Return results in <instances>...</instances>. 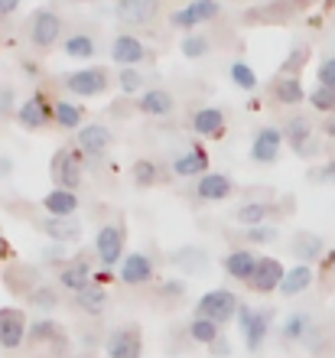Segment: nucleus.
Returning <instances> with one entry per match:
<instances>
[{"instance_id":"2f4dec72","label":"nucleus","mask_w":335,"mask_h":358,"mask_svg":"<svg viewBox=\"0 0 335 358\" xmlns=\"http://www.w3.org/2000/svg\"><path fill=\"white\" fill-rule=\"evenodd\" d=\"M267 215H270L267 202H248V206L238 208V222H241V225H248V228L264 225V222H267Z\"/></svg>"},{"instance_id":"bb28decb","label":"nucleus","mask_w":335,"mask_h":358,"mask_svg":"<svg viewBox=\"0 0 335 358\" xmlns=\"http://www.w3.org/2000/svg\"><path fill=\"white\" fill-rule=\"evenodd\" d=\"M43 231L46 235H52L59 241V245H66V241H75V238L82 235V228H78V222H72V218H49L46 225H43Z\"/></svg>"},{"instance_id":"473e14b6","label":"nucleus","mask_w":335,"mask_h":358,"mask_svg":"<svg viewBox=\"0 0 335 358\" xmlns=\"http://www.w3.org/2000/svg\"><path fill=\"white\" fill-rule=\"evenodd\" d=\"M159 179V166L157 163H150V160H137L134 163V182L137 186H153Z\"/></svg>"},{"instance_id":"f257e3e1","label":"nucleus","mask_w":335,"mask_h":358,"mask_svg":"<svg viewBox=\"0 0 335 358\" xmlns=\"http://www.w3.org/2000/svg\"><path fill=\"white\" fill-rule=\"evenodd\" d=\"M199 316H205V320H215L218 326L222 322H228L231 316H238V310H241V303H238V296H234L231 290H208L199 300Z\"/></svg>"},{"instance_id":"ea45409f","label":"nucleus","mask_w":335,"mask_h":358,"mask_svg":"<svg viewBox=\"0 0 335 358\" xmlns=\"http://www.w3.org/2000/svg\"><path fill=\"white\" fill-rule=\"evenodd\" d=\"M56 336H59V326H56V322H33V329H29V339H33V342L56 339Z\"/></svg>"},{"instance_id":"4468645a","label":"nucleus","mask_w":335,"mask_h":358,"mask_svg":"<svg viewBox=\"0 0 335 358\" xmlns=\"http://www.w3.org/2000/svg\"><path fill=\"white\" fill-rule=\"evenodd\" d=\"M59 29H62V20L52 10H39L33 17V43L36 46H52L59 39Z\"/></svg>"},{"instance_id":"f03ea898","label":"nucleus","mask_w":335,"mask_h":358,"mask_svg":"<svg viewBox=\"0 0 335 358\" xmlns=\"http://www.w3.org/2000/svg\"><path fill=\"white\" fill-rule=\"evenodd\" d=\"M238 326H241L244 332V342H248V349L257 352L264 345V339H267V329H270V313L264 310H251V306H244L238 310Z\"/></svg>"},{"instance_id":"39448f33","label":"nucleus","mask_w":335,"mask_h":358,"mask_svg":"<svg viewBox=\"0 0 335 358\" xmlns=\"http://www.w3.org/2000/svg\"><path fill=\"white\" fill-rule=\"evenodd\" d=\"M27 339V316L17 306H3L0 310V345L3 349H17Z\"/></svg>"},{"instance_id":"72a5a7b5","label":"nucleus","mask_w":335,"mask_h":358,"mask_svg":"<svg viewBox=\"0 0 335 358\" xmlns=\"http://www.w3.org/2000/svg\"><path fill=\"white\" fill-rule=\"evenodd\" d=\"M56 121L62 124V127H69V131H75V127L82 124V111H78L75 104H69V101H59L56 104Z\"/></svg>"},{"instance_id":"5701e85b","label":"nucleus","mask_w":335,"mask_h":358,"mask_svg":"<svg viewBox=\"0 0 335 358\" xmlns=\"http://www.w3.org/2000/svg\"><path fill=\"white\" fill-rule=\"evenodd\" d=\"M43 202H46V208H49V212H52L56 218H69L75 208H78V196H75L72 189H59V186L52 189V192H49Z\"/></svg>"},{"instance_id":"20e7f679","label":"nucleus","mask_w":335,"mask_h":358,"mask_svg":"<svg viewBox=\"0 0 335 358\" xmlns=\"http://www.w3.org/2000/svg\"><path fill=\"white\" fill-rule=\"evenodd\" d=\"M66 88L72 94H82V98H94V94H104L108 76H104L101 69H78V72L66 76Z\"/></svg>"},{"instance_id":"37998d69","label":"nucleus","mask_w":335,"mask_h":358,"mask_svg":"<svg viewBox=\"0 0 335 358\" xmlns=\"http://www.w3.org/2000/svg\"><path fill=\"white\" fill-rule=\"evenodd\" d=\"M319 85L335 92V59H326V62L319 66Z\"/></svg>"},{"instance_id":"79ce46f5","label":"nucleus","mask_w":335,"mask_h":358,"mask_svg":"<svg viewBox=\"0 0 335 358\" xmlns=\"http://www.w3.org/2000/svg\"><path fill=\"white\" fill-rule=\"evenodd\" d=\"M205 49H208V43H205L202 36H186V43H183V52H186L189 59L205 56Z\"/></svg>"},{"instance_id":"e433bc0d","label":"nucleus","mask_w":335,"mask_h":358,"mask_svg":"<svg viewBox=\"0 0 335 358\" xmlns=\"http://www.w3.org/2000/svg\"><path fill=\"white\" fill-rule=\"evenodd\" d=\"M231 78H234V85H241L244 92H254V88H257V76H254L251 66H244V62H234L231 66Z\"/></svg>"},{"instance_id":"f8f14e48","label":"nucleus","mask_w":335,"mask_h":358,"mask_svg":"<svg viewBox=\"0 0 335 358\" xmlns=\"http://www.w3.org/2000/svg\"><path fill=\"white\" fill-rule=\"evenodd\" d=\"M52 117H56V108H49L43 94H33V98H29V101L20 108V124H23V127H29V131L46 127Z\"/></svg>"},{"instance_id":"6ab92c4d","label":"nucleus","mask_w":335,"mask_h":358,"mask_svg":"<svg viewBox=\"0 0 335 358\" xmlns=\"http://www.w3.org/2000/svg\"><path fill=\"white\" fill-rule=\"evenodd\" d=\"M257 264H261V257H254L251 251H231V255L224 257V271H228V277H234V280L251 283Z\"/></svg>"},{"instance_id":"393cba45","label":"nucleus","mask_w":335,"mask_h":358,"mask_svg":"<svg viewBox=\"0 0 335 358\" xmlns=\"http://www.w3.org/2000/svg\"><path fill=\"white\" fill-rule=\"evenodd\" d=\"M137 108L143 114H153V117H163V114L173 111V98H169L166 92H159V88H153V92H143L140 94Z\"/></svg>"},{"instance_id":"c85d7f7f","label":"nucleus","mask_w":335,"mask_h":358,"mask_svg":"<svg viewBox=\"0 0 335 358\" xmlns=\"http://www.w3.org/2000/svg\"><path fill=\"white\" fill-rule=\"evenodd\" d=\"M273 98H277L280 104H299L303 98H309V94L303 92V85H299L297 76H287V78H280V82H277V88H273Z\"/></svg>"},{"instance_id":"603ef678","label":"nucleus","mask_w":335,"mask_h":358,"mask_svg":"<svg viewBox=\"0 0 335 358\" xmlns=\"http://www.w3.org/2000/svg\"><path fill=\"white\" fill-rule=\"evenodd\" d=\"M163 290H166V293H183V283H166Z\"/></svg>"},{"instance_id":"a19ab883","label":"nucleus","mask_w":335,"mask_h":358,"mask_svg":"<svg viewBox=\"0 0 335 358\" xmlns=\"http://www.w3.org/2000/svg\"><path fill=\"white\" fill-rule=\"evenodd\" d=\"M140 82H143V78H140L137 69H121V88L127 94H137L140 92Z\"/></svg>"},{"instance_id":"9d476101","label":"nucleus","mask_w":335,"mask_h":358,"mask_svg":"<svg viewBox=\"0 0 335 358\" xmlns=\"http://www.w3.org/2000/svg\"><path fill=\"white\" fill-rule=\"evenodd\" d=\"M215 13H218V3H215V0H192L189 7H183V10L173 13V27L189 29V27H196V23L212 20Z\"/></svg>"},{"instance_id":"8fccbe9b","label":"nucleus","mask_w":335,"mask_h":358,"mask_svg":"<svg viewBox=\"0 0 335 358\" xmlns=\"http://www.w3.org/2000/svg\"><path fill=\"white\" fill-rule=\"evenodd\" d=\"M322 131H326L329 137L335 141V114H329V121H322Z\"/></svg>"},{"instance_id":"3c124183","label":"nucleus","mask_w":335,"mask_h":358,"mask_svg":"<svg viewBox=\"0 0 335 358\" xmlns=\"http://www.w3.org/2000/svg\"><path fill=\"white\" fill-rule=\"evenodd\" d=\"M3 257H10V245L3 241V238H0V261H3Z\"/></svg>"},{"instance_id":"412c9836","label":"nucleus","mask_w":335,"mask_h":358,"mask_svg":"<svg viewBox=\"0 0 335 358\" xmlns=\"http://www.w3.org/2000/svg\"><path fill=\"white\" fill-rule=\"evenodd\" d=\"M192 131H196L199 137H218V134L224 131V114L218 111V108H202V111H196V117H192Z\"/></svg>"},{"instance_id":"f704fd0d","label":"nucleus","mask_w":335,"mask_h":358,"mask_svg":"<svg viewBox=\"0 0 335 358\" xmlns=\"http://www.w3.org/2000/svg\"><path fill=\"white\" fill-rule=\"evenodd\" d=\"M309 104H313L316 111H322V114H335V92H332V88L319 85L316 92L309 94Z\"/></svg>"},{"instance_id":"2eb2a0df","label":"nucleus","mask_w":335,"mask_h":358,"mask_svg":"<svg viewBox=\"0 0 335 358\" xmlns=\"http://www.w3.org/2000/svg\"><path fill=\"white\" fill-rule=\"evenodd\" d=\"M121 280L137 287V283H150L153 280V261L147 255H127L121 264Z\"/></svg>"},{"instance_id":"864d4df0","label":"nucleus","mask_w":335,"mask_h":358,"mask_svg":"<svg viewBox=\"0 0 335 358\" xmlns=\"http://www.w3.org/2000/svg\"><path fill=\"white\" fill-rule=\"evenodd\" d=\"M322 173H326V176H329V179H332V182H335V160L329 163V166H326V170H322Z\"/></svg>"},{"instance_id":"a878e982","label":"nucleus","mask_w":335,"mask_h":358,"mask_svg":"<svg viewBox=\"0 0 335 358\" xmlns=\"http://www.w3.org/2000/svg\"><path fill=\"white\" fill-rule=\"evenodd\" d=\"M309 283H313V267L299 264V267H293V271H287V277L280 283V293H283V296H297V293L306 290Z\"/></svg>"},{"instance_id":"b1692460","label":"nucleus","mask_w":335,"mask_h":358,"mask_svg":"<svg viewBox=\"0 0 335 358\" xmlns=\"http://www.w3.org/2000/svg\"><path fill=\"white\" fill-rule=\"evenodd\" d=\"M173 170H176V176H205V173H208V157H205V150L192 147V150L183 153V157L173 163Z\"/></svg>"},{"instance_id":"aec40b11","label":"nucleus","mask_w":335,"mask_h":358,"mask_svg":"<svg viewBox=\"0 0 335 358\" xmlns=\"http://www.w3.org/2000/svg\"><path fill=\"white\" fill-rule=\"evenodd\" d=\"M59 283L72 293H82L85 287H92V267H88V261H75V264L62 267L59 271Z\"/></svg>"},{"instance_id":"1a4fd4ad","label":"nucleus","mask_w":335,"mask_h":358,"mask_svg":"<svg viewBox=\"0 0 335 358\" xmlns=\"http://www.w3.org/2000/svg\"><path fill=\"white\" fill-rule=\"evenodd\" d=\"M283 277H287V271H283V264H280L277 257H261V264H257V271H254V277H251V287L257 293L280 290Z\"/></svg>"},{"instance_id":"0eeeda50","label":"nucleus","mask_w":335,"mask_h":358,"mask_svg":"<svg viewBox=\"0 0 335 358\" xmlns=\"http://www.w3.org/2000/svg\"><path fill=\"white\" fill-rule=\"evenodd\" d=\"M94 251L101 257V264L114 267L121 261V251H124V228L121 225H104L94 238Z\"/></svg>"},{"instance_id":"a18cd8bd","label":"nucleus","mask_w":335,"mask_h":358,"mask_svg":"<svg viewBox=\"0 0 335 358\" xmlns=\"http://www.w3.org/2000/svg\"><path fill=\"white\" fill-rule=\"evenodd\" d=\"M10 108H13V92L3 88V92H0V111H10Z\"/></svg>"},{"instance_id":"a211bd4d","label":"nucleus","mask_w":335,"mask_h":358,"mask_svg":"<svg viewBox=\"0 0 335 358\" xmlns=\"http://www.w3.org/2000/svg\"><path fill=\"white\" fill-rule=\"evenodd\" d=\"M143 56H147V49H143V43H140L137 36H117L114 39L111 59L117 62V66H137Z\"/></svg>"},{"instance_id":"7ed1b4c3","label":"nucleus","mask_w":335,"mask_h":358,"mask_svg":"<svg viewBox=\"0 0 335 358\" xmlns=\"http://www.w3.org/2000/svg\"><path fill=\"white\" fill-rule=\"evenodd\" d=\"M140 345H143V336H140L137 326H121L108 336V345H104V358H137Z\"/></svg>"},{"instance_id":"4c0bfd02","label":"nucleus","mask_w":335,"mask_h":358,"mask_svg":"<svg viewBox=\"0 0 335 358\" xmlns=\"http://www.w3.org/2000/svg\"><path fill=\"white\" fill-rule=\"evenodd\" d=\"M306 59H309V49H306V46H297V49H293V52H290L287 59H283V66H280V69H283L287 76H297L299 69L306 66Z\"/></svg>"},{"instance_id":"cd10ccee","label":"nucleus","mask_w":335,"mask_h":358,"mask_svg":"<svg viewBox=\"0 0 335 358\" xmlns=\"http://www.w3.org/2000/svg\"><path fill=\"white\" fill-rule=\"evenodd\" d=\"M313 329H316V326H313V320H309L306 313H293V316H287V322H283V339L306 342Z\"/></svg>"},{"instance_id":"58836bf2","label":"nucleus","mask_w":335,"mask_h":358,"mask_svg":"<svg viewBox=\"0 0 335 358\" xmlns=\"http://www.w3.org/2000/svg\"><path fill=\"white\" fill-rule=\"evenodd\" d=\"M29 303H36V306H43V310H52V306L59 303V296H56L52 287H33V290H29Z\"/></svg>"},{"instance_id":"dca6fc26","label":"nucleus","mask_w":335,"mask_h":358,"mask_svg":"<svg viewBox=\"0 0 335 358\" xmlns=\"http://www.w3.org/2000/svg\"><path fill=\"white\" fill-rule=\"evenodd\" d=\"M159 10V0H121L117 3V17L124 23H150L157 17Z\"/></svg>"},{"instance_id":"c9c22d12","label":"nucleus","mask_w":335,"mask_h":358,"mask_svg":"<svg viewBox=\"0 0 335 358\" xmlns=\"http://www.w3.org/2000/svg\"><path fill=\"white\" fill-rule=\"evenodd\" d=\"M92 52H94L92 36H72L66 43V56H72V59H88Z\"/></svg>"},{"instance_id":"7c9ffc66","label":"nucleus","mask_w":335,"mask_h":358,"mask_svg":"<svg viewBox=\"0 0 335 358\" xmlns=\"http://www.w3.org/2000/svg\"><path fill=\"white\" fill-rule=\"evenodd\" d=\"M75 303H78V310H85L88 316H98V313H104L108 296H104V290H98V287H85L82 293H75Z\"/></svg>"},{"instance_id":"4be33fe9","label":"nucleus","mask_w":335,"mask_h":358,"mask_svg":"<svg viewBox=\"0 0 335 358\" xmlns=\"http://www.w3.org/2000/svg\"><path fill=\"white\" fill-rule=\"evenodd\" d=\"M293 255L309 264V261H319V257L326 255V245H322V238L313 235V231H299V235H293Z\"/></svg>"},{"instance_id":"f3484780","label":"nucleus","mask_w":335,"mask_h":358,"mask_svg":"<svg viewBox=\"0 0 335 358\" xmlns=\"http://www.w3.org/2000/svg\"><path fill=\"white\" fill-rule=\"evenodd\" d=\"M283 137H287V143L299 153L309 141H313V121H309V117H303V114H293V117H287V121H283Z\"/></svg>"},{"instance_id":"49530a36","label":"nucleus","mask_w":335,"mask_h":358,"mask_svg":"<svg viewBox=\"0 0 335 358\" xmlns=\"http://www.w3.org/2000/svg\"><path fill=\"white\" fill-rule=\"evenodd\" d=\"M46 257H49V261H62V257H66V248H62V245H52Z\"/></svg>"},{"instance_id":"6e6552de","label":"nucleus","mask_w":335,"mask_h":358,"mask_svg":"<svg viewBox=\"0 0 335 358\" xmlns=\"http://www.w3.org/2000/svg\"><path fill=\"white\" fill-rule=\"evenodd\" d=\"M283 127H261L257 137H254V147H251V157L257 163H273L277 160L280 147H283Z\"/></svg>"},{"instance_id":"ddd939ff","label":"nucleus","mask_w":335,"mask_h":358,"mask_svg":"<svg viewBox=\"0 0 335 358\" xmlns=\"http://www.w3.org/2000/svg\"><path fill=\"white\" fill-rule=\"evenodd\" d=\"M111 147V131L104 127V124H88L78 131V150L88 153V157H98Z\"/></svg>"},{"instance_id":"c756f323","label":"nucleus","mask_w":335,"mask_h":358,"mask_svg":"<svg viewBox=\"0 0 335 358\" xmlns=\"http://www.w3.org/2000/svg\"><path fill=\"white\" fill-rule=\"evenodd\" d=\"M222 336V326L215 320H205V316H196V320L189 322V339L202 342V345H212L215 339Z\"/></svg>"},{"instance_id":"c03bdc74","label":"nucleus","mask_w":335,"mask_h":358,"mask_svg":"<svg viewBox=\"0 0 335 358\" xmlns=\"http://www.w3.org/2000/svg\"><path fill=\"white\" fill-rule=\"evenodd\" d=\"M248 238H251V241H273V238H277V228L273 225H254V228H248Z\"/></svg>"},{"instance_id":"de8ad7c7","label":"nucleus","mask_w":335,"mask_h":358,"mask_svg":"<svg viewBox=\"0 0 335 358\" xmlns=\"http://www.w3.org/2000/svg\"><path fill=\"white\" fill-rule=\"evenodd\" d=\"M20 0H0V17H7V13H13L17 10Z\"/></svg>"},{"instance_id":"423d86ee","label":"nucleus","mask_w":335,"mask_h":358,"mask_svg":"<svg viewBox=\"0 0 335 358\" xmlns=\"http://www.w3.org/2000/svg\"><path fill=\"white\" fill-rule=\"evenodd\" d=\"M52 179L59 189H78L82 186V163L72 150H59L52 157Z\"/></svg>"},{"instance_id":"9b49d317","label":"nucleus","mask_w":335,"mask_h":358,"mask_svg":"<svg viewBox=\"0 0 335 358\" xmlns=\"http://www.w3.org/2000/svg\"><path fill=\"white\" fill-rule=\"evenodd\" d=\"M231 189H234V182L224 173H205V176H199L196 196L202 202H222V199L231 196Z\"/></svg>"},{"instance_id":"09e8293b","label":"nucleus","mask_w":335,"mask_h":358,"mask_svg":"<svg viewBox=\"0 0 335 358\" xmlns=\"http://www.w3.org/2000/svg\"><path fill=\"white\" fill-rule=\"evenodd\" d=\"M212 352H218V355H228V342H224L222 336H218V339L212 342Z\"/></svg>"}]
</instances>
